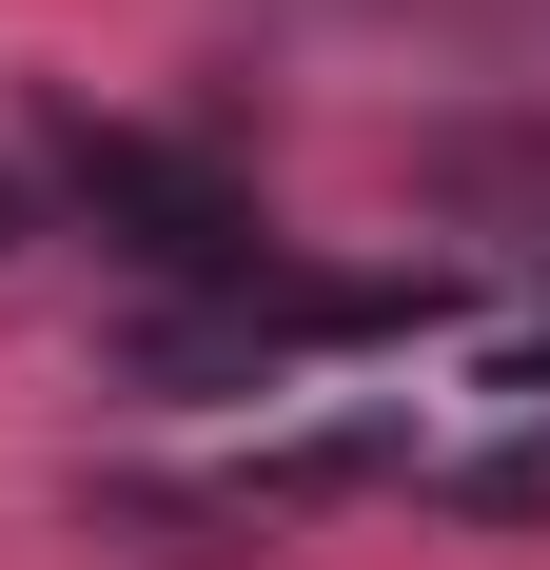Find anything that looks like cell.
<instances>
[{
    "mask_svg": "<svg viewBox=\"0 0 550 570\" xmlns=\"http://www.w3.org/2000/svg\"><path fill=\"white\" fill-rule=\"evenodd\" d=\"M0 236H20V197H0Z\"/></svg>",
    "mask_w": 550,
    "mask_h": 570,
    "instance_id": "3957f363",
    "label": "cell"
},
{
    "mask_svg": "<svg viewBox=\"0 0 550 570\" xmlns=\"http://www.w3.org/2000/svg\"><path fill=\"white\" fill-rule=\"evenodd\" d=\"M59 197L138 256V276H197V295H256V197H236L217 158H158V138H59Z\"/></svg>",
    "mask_w": 550,
    "mask_h": 570,
    "instance_id": "6da1fadb",
    "label": "cell"
},
{
    "mask_svg": "<svg viewBox=\"0 0 550 570\" xmlns=\"http://www.w3.org/2000/svg\"><path fill=\"white\" fill-rule=\"evenodd\" d=\"M452 512H492V531H531V512H550V453H472V472H452Z\"/></svg>",
    "mask_w": 550,
    "mask_h": 570,
    "instance_id": "7a4b0ae2",
    "label": "cell"
}]
</instances>
